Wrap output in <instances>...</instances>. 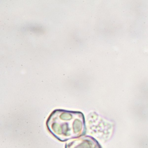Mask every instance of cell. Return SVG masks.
Wrapping results in <instances>:
<instances>
[{"label": "cell", "mask_w": 148, "mask_h": 148, "mask_svg": "<svg viewBox=\"0 0 148 148\" xmlns=\"http://www.w3.org/2000/svg\"><path fill=\"white\" fill-rule=\"evenodd\" d=\"M46 125L51 134L61 142L80 137L86 132L84 116L81 112L54 110L48 117Z\"/></svg>", "instance_id": "obj_1"}, {"label": "cell", "mask_w": 148, "mask_h": 148, "mask_svg": "<svg viewBox=\"0 0 148 148\" xmlns=\"http://www.w3.org/2000/svg\"><path fill=\"white\" fill-rule=\"evenodd\" d=\"M65 148H101V147L94 138L83 136L67 142Z\"/></svg>", "instance_id": "obj_2"}]
</instances>
